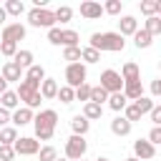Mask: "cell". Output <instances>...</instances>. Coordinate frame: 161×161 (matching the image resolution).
Instances as JSON below:
<instances>
[{"label": "cell", "instance_id": "cell-36", "mask_svg": "<svg viewBox=\"0 0 161 161\" xmlns=\"http://www.w3.org/2000/svg\"><path fill=\"white\" fill-rule=\"evenodd\" d=\"M0 53H3L5 58H13V55L18 53V43H13V40H0Z\"/></svg>", "mask_w": 161, "mask_h": 161}, {"label": "cell", "instance_id": "cell-30", "mask_svg": "<svg viewBox=\"0 0 161 161\" xmlns=\"http://www.w3.org/2000/svg\"><path fill=\"white\" fill-rule=\"evenodd\" d=\"M73 98L88 103V101H91V86H88V83H80L78 88H73Z\"/></svg>", "mask_w": 161, "mask_h": 161}, {"label": "cell", "instance_id": "cell-42", "mask_svg": "<svg viewBox=\"0 0 161 161\" xmlns=\"http://www.w3.org/2000/svg\"><path fill=\"white\" fill-rule=\"evenodd\" d=\"M60 28H50L48 30V43H53V45H60Z\"/></svg>", "mask_w": 161, "mask_h": 161}, {"label": "cell", "instance_id": "cell-9", "mask_svg": "<svg viewBox=\"0 0 161 161\" xmlns=\"http://www.w3.org/2000/svg\"><path fill=\"white\" fill-rule=\"evenodd\" d=\"M133 158H138V161H148V158H153L156 156V146H151L146 138H138L136 143H133Z\"/></svg>", "mask_w": 161, "mask_h": 161}, {"label": "cell", "instance_id": "cell-44", "mask_svg": "<svg viewBox=\"0 0 161 161\" xmlns=\"http://www.w3.org/2000/svg\"><path fill=\"white\" fill-rule=\"evenodd\" d=\"M148 113H151V123L153 126H161V106H153Z\"/></svg>", "mask_w": 161, "mask_h": 161}, {"label": "cell", "instance_id": "cell-12", "mask_svg": "<svg viewBox=\"0 0 161 161\" xmlns=\"http://www.w3.org/2000/svg\"><path fill=\"white\" fill-rule=\"evenodd\" d=\"M0 78L5 80V83H10V80H15V83H20L23 80V70L13 63V60H8L5 65H3V73H0Z\"/></svg>", "mask_w": 161, "mask_h": 161}, {"label": "cell", "instance_id": "cell-33", "mask_svg": "<svg viewBox=\"0 0 161 161\" xmlns=\"http://www.w3.org/2000/svg\"><path fill=\"white\" fill-rule=\"evenodd\" d=\"M103 101H108V93L101 88V86H91V103H103Z\"/></svg>", "mask_w": 161, "mask_h": 161}, {"label": "cell", "instance_id": "cell-11", "mask_svg": "<svg viewBox=\"0 0 161 161\" xmlns=\"http://www.w3.org/2000/svg\"><path fill=\"white\" fill-rule=\"evenodd\" d=\"M118 75H121L123 83H133V80H141V68L133 60H128V63H123V68H121Z\"/></svg>", "mask_w": 161, "mask_h": 161}, {"label": "cell", "instance_id": "cell-26", "mask_svg": "<svg viewBox=\"0 0 161 161\" xmlns=\"http://www.w3.org/2000/svg\"><path fill=\"white\" fill-rule=\"evenodd\" d=\"M108 106H111V111H123L128 106V101H126L123 93H111L108 96Z\"/></svg>", "mask_w": 161, "mask_h": 161}, {"label": "cell", "instance_id": "cell-20", "mask_svg": "<svg viewBox=\"0 0 161 161\" xmlns=\"http://www.w3.org/2000/svg\"><path fill=\"white\" fill-rule=\"evenodd\" d=\"M70 128H73V136H86V133H88V128H91V121H88V118H83V116H73Z\"/></svg>", "mask_w": 161, "mask_h": 161}, {"label": "cell", "instance_id": "cell-18", "mask_svg": "<svg viewBox=\"0 0 161 161\" xmlns=\"http://www.w3.org/2000/svg\"><path fill=\"white\" fill-rule=\"evenodd\" d=\"M13 63H15L20 70H28V68L33 65V50H18V53L13 55Z\"/></svg>", "mask_w": 161, "mask_h": 161}, {"label": "cell", "instance_id": "cell-52", "mask_svg": "<svg viewBox=\"0 0 161 161\" xmlns=\"http://www.w3.org/2000/svg\"><path fill=\"white\" fill-rule=\"evenodd\" d=\"M78 161H86V158H78Z\"/></svg>", "mask_w": 161, "mask_h": 161}, {"label": "cell", "instance_id": "cell-17", "mask_svg": "<svg viewBox=\"0 0 161 161\" xmlns=\"http://www.w3.org/2000/svg\"><path fill=\"white\" fill-rule=\"evenodd\" d=\"M131 128H133V123H128L123 116H116V118L111 121V131H113L116 136H128Z\"/></svg>", "mask_w": 161, "mask_h": 161}, {"label": "cell", "instance_id": "cell-1", "mask_svg": "<svg viewBox=\"0 0 161 161\" xmlns=\"http://www.w3.org/2000/svg\"><path fill=\"white\" fill-rule=\"evenodd\" d=\"M33 126H35V141H50L53 133H55V126H58V113L53 108H45L40 111L38 116H33Z\"/></svg>", "mask_w": 161, "mask_h": 161}, {"label": "cell", "instance_id": "cell-19", "mask_svg": "<svg viewBox=\"0 0 161 161\" xmlns=\"http://www.w3.org/2000/svg\"><path fill=\"white\" fill-rule=\"evenodd\" d=\"M0 106H3L5 111H15V108H20V98H18V93H15V91H5V93L0 96Z\"/></svg>", "mask_w": 161, "mask_h": 161}, {"label": "cell", "instance_id": "cell-40", "mask_svg": "<svg viewBox=\"0 0 161 161\" xmlns=\"http://www.w3.org/2000/svg\"><path fill=\"white\" fill-rule=\"evenodd\" d=\"M63 60H68V63H80V48H65V50H63Z\"/></svg>", "mask_w": 161, "mask_h": 161}, {"label": "cell", "instance_id": "cell-34", "mask_svg": "<svg viewBox=\"0 0 161 161\" xmlns=\"http://www.w3.org/2000/svg\"><path fill=\"white\" fill-rule=\"evenodd\" d=\"M55 98H60L63 103H73V101H75V98H73V88H70V86H58Z\"/></svg>", "mask_w": 161, "mask_h": 161}, {"label": "cell", "instance_id": "cell-24", "mask_svg": "<svg viewBox=\"0 0 161 161\" xmlns=\"http://www.w3.org/2000/svg\"><path fill=\"white\" fill-rule=\"evenodd\" d=\"M78 40H80V35L75 30H63L60 33V45L63 48H78Z\"/></svg>", "mask_w": 161, "mask_h": 161}, {"label": "cell", "instance_id": "cell-5", "mask_svg": "<svg viewBox=\"0 0 161 161\" xmlns=\"http://www.w3.org/2000/svg\"><path fill=\"white\" fill-rule=\"evenodd\" d=\"M86 75H88V70L83 63H68L65 65V86L78 88L80 83H86Z\"/></svg>", "mask_w": 161, "mask_h": 161}, {"label": "cell", "instance_id": "cell-7", "mask_svg": "<svg viewBox=\"0 0 161 161\" xmlns=\"http://www.w3.org/2000/svg\"><path fill=\"white\" fill-rule=\"evenodd\" d=\"M13 151H15V156L20 153V156H35L38 151H40V141H35L33 136H20L15 143H13Z\"/></svg>", "mask_w": 161, "mask_h": 161}, {"label": "cell", "instance_id": "cell-29", "mask_svg": "<svg viewBox=\"0 0 161 161\" xmlns=\"http://www.w3.org/2000/svg\"><path fill=\"white\" fill-rule=\"evenodd\" d=\"M25 78H28V80H38V83H40V80L45 78V70H43V65L33 63V65H30V68L25 70Z\"/></svg>", "mask_w": 161, "mask_h": 161}, {"label": "cell", "instance_id": "cell-45", "mask_svg": "<svg viewBox=\"0 0 161 161\" xmlns=\"http://www.w3.org/2000/svg\"><path fill=\"white\" fill-rule=\"evenodd\" d=\"M151 96H153V98H158V96H161V78L151 80Z\"/></svg>", "mask_w": 161, "mask_h": 161}, {"label": "cell", "instance_id": "cell-4", "mask_svg": "<svg viewBox=\"0 0 161 161\" xmlns=\"http://www.w3.org/2000/svg\"><path fill=\"white\" fill-rule=\"evenodd\" d=\"M86 151H88V141H86L83 136H70V138L65 141V158H68V161L83 158Z\"/></svg>", "mask_w": 161, "mask_h": 161}, {"label": "cell", "instance_id": "cell-13", "mask_svg": "<svg viewBox=\"0 0 161 161\" xmlns=\"http://www.w3.org/2000/svg\"><path fill=\"white\" fill-rule=\"evenodd\" d=\"M138 30V20L133 18V15H123L121 20H118V35L123 38V35H133Z\"/></svg>", "mask_w": 161, "mask_h": 161}, {"label": "cell", "instance_id": "cell-16", "mask_svg": "<svg viewBox=\"0 0 161 161\" xmlns=\"http://www.w3.org/2000/svg\"><path fill=\"white\" fill-rule=\"evenodd\" d=\"M38 93H40L43 98H48V101H50V98H55V93H58V80H55V78H43V80H40V91H38Z\"/></svg>", "mask_w": 161, "mask_h": 161}, {"label": "cell", "instance_id": "cell-35", "mask_svg": "<svg viewBox=\"0 0 161 161\" xmlns=\"http://www.w3.org/2000/svg\"><path fill=\"white\" fill-rule=\"evenodd\" d=\"M123 118H126L128 123H133V121H141V113H138L136 103H128V106L123 108Z\"/></svg>", "mask_w": 161, "mask_h": 161}, {"label": "cell", "instance_id": "cell-38", "mask_svg": "<svg viewBox=\"0 0 161 161\" xmlns=\"http://www.w3.org/2000/svg\"><path fill=\"white\" fill-rule=\"evenodd\" d=\"M38 158H40V161H55V158H58V151H55L53 146H43V148L38 151Z\"/></svg>", "mask_w": 161, "mask_h": 161}, {"label": "cell", "instance_id": "cell-31", "mask_svg": "<svg viewBox=\"0 0 161 161\" xmlns=\"http://www.w3.org/2000/svg\"><path fill=\"white\" fill-rule=\"evenodd\" d=\"M53 18H55V23H68V20L73 18V8H68V5H60V8L53 13Z\"/></svg>", "mask_w": 161, "mask_h": 161}, {"label": "cell", "instance_id": "cell-8", "mask_svg": "<svg viewBox=\"0 0 161 161\" xmlns=\"http://www.w3.org/2000/svg\"><path fill=\"white\" fill-rule=\"evenodd\" d=\"M25 38V25H20V23H8L3 30H0V40H13V43H18V40H23Z\"/></svg>", "mask_w": 161, "mask_h": 161}, {"label": "cell", "instance_id": "cell-48", "mask_svg": "<svg viewBox=\"0 0 161 161\" xmlns=\"http://www.w3.org/2000/svg\"><path fill=\"white\" fill-rule=\"evenodd\" d=\"M5 18H8V15H5V10L0 8V23H5Z\"/></svg>", "mask_w": 161, "mask_h": 161}, {"label": "cell", "instance_id": "cell-23", "mask_svg": "<svg viewBox=\"0 0 161 161\" xmlns=\"http://www.w3.org/2000/svg\"><path fill=\"white\" fill-rule=\"evenodd\" d=\"M103 116V106H98V103H83V118H88V121H96V118H101Z\"/></svg>", "mask_w": 161, "mask_h": 161}, {"label": "cell", "instance_id": "cell-50", "mask_svg": "<svg viewBox=\"0 0 161 161\" xmlns=\"http://www.w3.org/2000/svg\"><path fill=\"white\" fill-rule=\"evenodd\" d=\"M126 161H138V158H133V156H128V158H126Z\"/></svg>", "mask_w": 161, "mask_h": 161}, {"label": "cell", "instance_id": "cell-6", "mask_svg": "<svg viewBox=\"0 0 161 161\" xmlns=\"http://www.w3.org/2000/svg\"><path fill=\"white\" fill-rule=\"evenodd\" d=\"M101 88H103L108 96H111V93H121V88H123V80H121L118 70H113V68L103 70V73H101Z\"/></svg>", "mask_w": 161, "mask_h": 161}, {"label": "cell", "instance_id": "cell-21", "mask_svg": "<svg viewBox=\"0 0 161 161\" xmlns=\"http://www.w3.org/2000/svg\"><path fill=\"white\" fill-rule=\"evenodd\" d=\"M15 141H18V128H15V126L0 128V146H13Z\"/></svg>", "mask_w": 161, "mask_h": 161}, {"label": "cell", "instance_id": "cell-51", "mask_svg": "<svg viewBox=\"0 0 161 161\" xmlns=\"http://www.w3.org/2000/svg\"><path fill=\"white\" fill-rule=\"evenodd\" d=\"M55 161H68V158H55Z\"/></svg>", "mask_w": 161, "mask_h": 161}, {"label": "cell", "instance_id": "cell-47", "mask_svg": "<svg viewBox=\"0 0 161 161\" xmlns=\"http://www.w3.org/2000/svg\"><path fill=\"white\" fill-rule=\"evenodd\" d=\"M5 91H8V83H5V80H3V78H0V96H3V93H5Z\"/></svg>", "mask_w": 161, "mask_h": 161}, {"label": "cell", "instance_id": "cell-39", "mask_svg": "<svg viewBox=\"0 0 161 161\" xmlns=\"http://www.w3.org/2000/svg\"><path fill=\"white\" fill-rule=\"evenodd\" d=\"M121 8H123V0H108V3L103 5V13H108V15H118Z\"/></svg>", "mask_w": 161, "mask_h": 161}, {"label": "cell", "instance_id": "cell-10", "mask_svg": "<svg viewBox=\"0 0 161 161\" xmlns=\"http://www.w3.org/2000/svg\"><path fill=\"white\" fill-rule=\"evenodd\" d=\"M80 15L86 20H96V18L103 15V5L96 3V0H86V3H80Z\"/></svg>", "mask_w": 161, "mask_h": 161}, {"label": "cell", "instance_id": "cell-27", "mask_svg": "<svg viewBox=\"0 0 161 161\" xmlns=\"http://www.w3.org/2000/svg\"><path fill=\"white\" fill-rule=\"evenodd\" d=\"M143 30L153 38V35H158L161 33V18L158 15H153V18H146V25H143Z\"/></svg>", "mask_w": 161, "mask_h": 161}, {"label": "cell", "instance_id": "cell-22", "mask_svg": "<svg viewBox=\"0 0 161 161\" xmlns=\"http://www.w3.org/2000/svg\"><path fill=\"white\" fill-rule=\"evenodd\" d=\"M141 13L146 18H153L161 13V0H141Z\"/></svg>", "mask_w": 161, "mask_h": 161}, {"label": "cell", "instance_id": "cell-43", "mask_svg": "<svg viewBox=\"0 0 161 161\" xmlns=\"http://www.w3.org/2000/svg\"><path fill=\"white\" fill-rule=\"evenodd\" d=\"M13 158H15L13 146H0V161H13Z\"/></svg>", "mask_w": 161, "mask_h": 161}, {"label": "cell", "instance_id": "cell-37", "mask_svg": "<svg viewBox=\"0 0 161 161\" xmlns=\"http://www.w3.org/2000/svg\"><path fill=\"white\" fill-rule=\"evenodd\" d=\"M133 103H136V108H138V113H141V116H143V113H148V111L156 106V103H153L151 98H146V96H141V98H138V101H133Z\"/></svg>", "mask_w": 161, "mask_h": 161}, {"label": "cell", "instance_id": "cell-46", "mask_svg": "<svg viewBox=\"0 0 161 161\" xmlns=\"http://www.w3.org/2000/svg\"><path fill=\"white\" fill-rule=\"evenodd\" d=\"M8 123H10V111H5V108H3V106H0V126H3V128H5V126H8Z\"/></svg>", "mask_w": 161, "mask_h": 161}, {"label": "cell", "instance_id": "cell-14", "mask_svg": "<svg viewBox=\"0 0 161 161\" xmlns=\"http://www.w3.org/2000/svg\"><path fill=\"white\" fill-rule=\"evenodd\" d=\"M121 93L126 96V101H138V98L143 96V86H141V80H133V83H123Z\"/></svg>", "mask_w": 161, "mask_h": 161}, {"label": "cell", "instance_id": "cell-3", "mask_svg": "<svg viewBox=\"0 0 161 161\" xmlns=\"http://www.w3.org/2000/svg\"><path fill=\"white\" fill-rule=\"evenodd\" d=\"M28 23L33 25V28H55V18H53V10H48V8H33L30 13H28Z\"/></svg>", "mask_w": 161, "mask_h": 161}, {"label": "cell", "instance_id": "cell-28", "mask_svg": "<svg viewBox=\"0 0 161 161\" xmlns=\"http://www.w3.org/2000/svg\"><path fill=\"white\" fill-rule=\"evenodd\" d=\"M3 10H5V15H23L25 5H23V0H8Z\"/></svg>", "mask_w": 161, "mask_h": 161}, {"label": "cell", "instance_id": "cell-25", "mask_svg": "<svg viewBox=\"0 0 161 161\" xmlns=\"http://www.w3.org/2000/svg\"><path fill=\"white\" fill-rule=\"evenodd\" d=\"M151 43H153V38H151V35H148L143 28L133 33V45H136V48H148Z\"/></svg>", "mask_w": 161, "mask_h": 161}, {"label": "cell", "instance_id": "cell-41", "mask_svg": "<svg viewBox=\"0 0 161 161\" xmlns=\"http://www.w3.org/2000/svg\"><path fill=\"white\" fill-rule=\"evenodd\" d=\"M151 146H158L161 143V126H153L151 128V133H148V138H146Z\"/></svg>", "mask_w": 161, "mask_h": 161}, {"label": "cell", "instance_id": "cell-32", "mask_svg": "<svg viewBox=\"0 0 161 161\" xmlns=\"http://www.w3.org/2000/svg\"><path fill=\"white\" fill-rule=\"evenodd\" d=\"M80 60H86V63H98V60H101V53L93 50V48H80ZM86 63H83V65H86Z\"/></svg>", "mask_w": 161, "mask_h": 161}, {"label": "cell", "instance_id": "cell-2", "mask_svg": "<svg viewBox=\"0 0 161 161\" xmlns=\"http://www.w3.org/2000/svg\"><path fill=\"white\" fill-rule=\"evenodd\" d=\"M88 48H93V50H98V53H103V50H108V53H118V50L126 48V40H123L118 33H93Z\"/></svg>", "mask_w": 161, "mask_h": 161}, {"label": "cell", "instance_id": "cell-15", "mask_svg": "<svg viewBox=\"0 0 161 161\" xmlns=\"http://www.w3.org/2000/svg\"><path fill=\"white\" fill-rule=\"evenodd\" d=\"M10 121L15 123V126H28V123H33V111L30 108H15L13 113H10Z\"/></svg>", "mask_w": 161, "mask_h": 161}, {"label": "cell", "instance_id": "cell-49", "mask_svg": "<svg viewBox=\"0 0 161 161\" xmlns=\"http://www.w3.org/2000/svg\"><path fill=\"white\" fill-rule=\"evenodd\" d=\"M96 161H111V158H106V156H98V158H96Z\"/></svg>", "mask_w": 161, "mask_h": 161}]
</instances>
